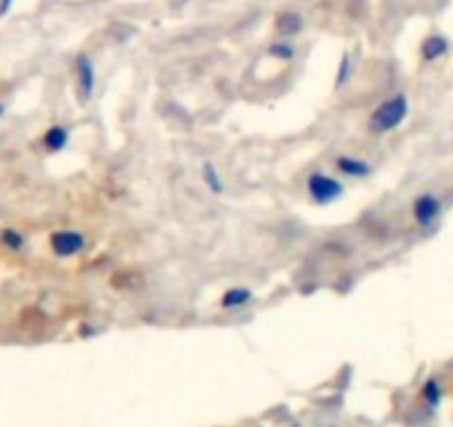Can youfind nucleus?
I'll list each match as a JSON object with an SVG mask.
<instances>
[{
    "mask_svg": "<svg viewBox=\"0 0 453 427\" xmlns=\"http://www.w3.org/2000/svg\"><path fill=\"white\" fill-rule=\"evenodd\" d=\"M253 303V292L249 287H229L222 296H220V307L226 311H233V309H240V307H247Z\"/></svg>",
    "mask_w": 453,
    "mask_h": 427,
    "instance_id": "nucleus-7",
    "label": "nucleus"
},
{
    "mask_svg": "<svg viewBox=\"0 0 453 427\" xmlns=\"http://www.w3.org/2000/svg\"><path fill=\"white\" fill-rule=\"evenodd\" d=\"M69 142V129L62 125H54L45 131L43 136V145L47 151H62Z\"/></svg>",
    "mask_w": 453,
    "mask_h": 427,
    "instance_id": "nucleus-9",
    "label": "nucleus"
},
{
    "mask_svg": "<svg viewBox=\"0 0 453 427\" xmlns=\"http://www.w3.org/2000/svg\"><path fill=\"white\" fill-rule=\"evenodd\" d=\"M422 396H424V401L429 403V407H436V405L440 403V398H442V387H440V383L436 381V378H429V381L424 383V387H422Z\"/></svg>",
    "mask_w": 453,
    "mask_h": 427,
    "instance_id": "nucleus-12",
    "label": "nucleus"
},
{
    "mask_svg": "<svg viewBox=\"0 0 453 427\" xmlns=\"http://www.w3.org/2000/svg\"><path fill=\"white\" fill-rule=\"evenodd\" d=\"M202 178H205V185L209 187V192H213V194H222L224 192V180L218 174V169H216L213 163H205L202 165Z\"/></svg>",
    "mask_w": 453,
    "mask_h": 427,
    "instance_id": "nucleus-11",
    "label": "nucleus"
},
{
    "mask_svg": "<svg viewBox=\"0 0 453 427\" xmlns=\"http://www.w3.org/2000/svg\"><path fill=\"white\" fill-rule=\"evenodd\" d=\"M409 116V98L404 94H393L391 98L382 100L369 118V129L373 134H386L402 125V120Z\"/></svg>",
    "mask_w": 453,
    "mask_h": 427,
    "instance_id": "nucleus-1",
    "label": "nucleus"
},
{
    "mask_svg": "<svg viewBox=\"0 0 453 427\" xmlns=\"http://www.w3.org/2000/svg\"><path fill=\"white\" fill-rule=\"evenodd\" d=\"M76 74H78L80 100L89 102L93 96V89H96V67H93V61L87 54H80L78 58H76Z\"/></svg>",
    "mask_w": 453,
    "mask_h": 427,
    "instance_id": "nucleus-5",
    "label": "nucleus"
},
{
    "mask_svg": "<svg viewBox=\"0 0 453 427\" xmlns=\"http://www.w3.org/2000/svg\"><path fill=\"white\" fill-rule=\"evenodd\" d=\"M0 241H3V234H0Z\"/></svg>",
    "mask_w": 453,
    "mask_h": 427,
    "instance_id": "nucleus-18",
    "label": "nucleus"
},
{
    "mask_svg": "<svg viewBox=\"0 0 453 427\" xmlns=\"http://www.w3.org/2000/svg\"><path fill=\"white\" fill-rule=\"evenodd\" d=\"M49 245H51V252L58 256V259H71V256H78L87 248V239H84V234L78 230H58L51 234Z\"/></svg>",
    "mask_w": 453,
    "mask_h": 427,
    "instance_id": "nucleus-4",
    "label": "nucleus"
},
{
    "mask_svg": "<svg viewBox=\"0 0 453 427\" xmlns=\"http://www.w3.org/2000/svg\"><path fill=\"white\" fill-rule=\"evenodd\" d=\"M336 167H338L340 174L349 176V178H367V176L373 172L371 165L367 163V160L356 158V156H347V154H342V156L336 158Z\"/></svg>",
    "mask_w": 453,
    "mask_h": 427,
    "instance_id": "nucleus-6",
    "label": "nucleus"
},
{
    "mask_svg": "<svg viewBox=\"0 0 453 427\" xmlns=\"http://www.w3.org/2000/svg\"><path fill=\"white\" fill-rule=\"evenodd\" d=\"M269 56L280 58V61H291L296 56V50H294V45H289V43H273L269 47Z\"/></svg>",
    "mask_w": 453,
    "mask_h": 427,
    "instance_id": "nucleus-13",
    "label": "nucleus"
},
{
    "mask_svg": "<svg viewBox=\"0 0 453 427\" xmlns=\"http://www.w3.org/2000/svg\"><path fill=\"white\" fill-rule=\"evenodd\" d=\"M12 5H14V0H0V16H5L9 9H12Z\"/></svg>",
    "mask_w": 453,
    "mask_h": 427,
    "instance_id": "nucleus-16",
    "label": "nucleus"
},
{
    "mask_svg": "<svg viewBox=\"0 0 453 427\" xmlns=\"http://www.w3.org/2000/svg\"><path fill=\"white\" fill-rule=\"evenodd\" d=\"M411 214H413V221L418 223L422 230H431V227L438 223V218L442 216V201L433 192H424L413 201Z\"/></svg>",
    "mask_w": 453,
    "mask_h": 427,
    "instance_id": "nucleus-3",
    "label": "nucleus"
},
{
    "mask_svg": "<svg viewBox=\"0 0 453 427\" xmlns=\"http://www.w3.org/2000/svg\"><path fill=\"white\" fill-rule=\"evenodd\" d=\"M307 192L316 205H332L345 194V185L340 178L327 172H314L307 178Z\"/></svg>",
    "mask_w": 453,
    "mask_h": 427,
    "instance_id": "nucleus-2",
    "label": "nucleus"
},
{
    "mask_svg": "<svg viewBox=\"0 0 453 427\" xmlns=\"http://www.w3.org/2000/svg\"><path fill=\"white\" fill-rule=\"evenodd\" d=\"M351 78V56L345 54L342 61H340V67H338V76H336V87H342V85Z\"/></svg>",
    "mask_w": 453,
    "mask_h": 427,
    "instance_id": "nucleus-14",
    "label": "nucleus"
},
{
    "mask_svg": "<svg viewBox=\"0 0 453 427\" xmlns=\"http://www.w3.org/2000/svg\"><path fill=\"white\" fill-rule=\"evenodd\" d=\"M420 52H422V58H424V61L433 63V61L442 58V56L449 52V41H447L445 36H440V34L427 36V38H424L422 47H420Z\"/></svg>",
    "mask_w": 453,
    "mask_h": 427,
    "instance_id": "nucleus-8",
    "label": "nucleus"
},
{
    "mask_svg": "<svg viewBox=\"0 0 453 427\" xmlns=\"http://www.w3.org/2000/svg\"><path fill=\"white\" fill-rule=\"evenodd\" d=\"M276 27H278V32L282 36H294V34H298L302 30V16L294 14V12L280 14L278 21H276Z\"/></svg>",
    "mask_w": 453,
    "mask_h": 427,
    "instance_id": "nucleus-10",
    "label": "nucleus"
},
{
    "mask_svg": "<svg viewBox=\"0 0 453 427\" xmlns=\"http://www.w3.org/2000/svg\"><path fill=\"white\" fill-rule=\"evenodd\" d=\"M7 111V107H5V102H0V116H3V113Z\"/></svg>",
    "mask_w": 453,
    "mask_h": 427,
    "instance_id": "nucleus-17",
    "label": "nucleus"
},
{
    "mask_svg": "<svg viewBox=\"0 0 453 427\" xmlns=\"http://www.w3.org/2000/svg\"><path fill=\"white\" fill-rule=\"evenodd\" d=\"M3 241L9 250H23L25 245V236L18 232V230H5L3 232Z\"/></svg>",
    "mask_w": 453,
    "mask_h": 427,
    "instance_id": "nucleus-15",
    "label": "nucleus"
}]
</instances>
